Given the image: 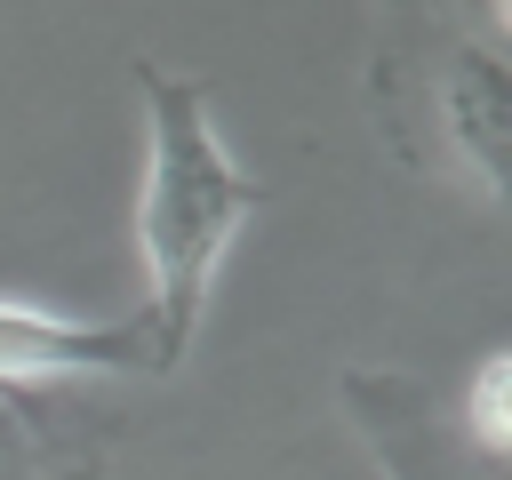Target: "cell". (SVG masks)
Returning <instances> with one entry per match:
<instances>
[{
    "label": "cell",
    "mask_w": 512,
    "mask_h": 480,
    "mask_svg": "<svg viewBox=\"0 0 512 480\" xmlns=\"http://www.w3.org/2000/svg\"><path fill=\"white\" fill-rule=\"evenodd\" d=\"M336 400H344L352 432L368 440V456L384 464V480H504L440 416V400L416 376H400V368H344L336 376Z\"/></svg>",
    "instance_id": "3"
},
{
    "label": "cell",
    "mask_w": 512,
    "mask_h": 480,
    "mask_svg": "<svg viewBox=\"0 0 512 480\" xmlns=\"http://www.w3.org/2000/svg\"><path fill=\"white\" fill-rule=\"evenodd\" d=\"M128 80L144 88V192H136V240H144V328H152V368L176 376L208 304V280L232 248V232L256 216V176L216 144L208 128V88L192 72H168L152 56L128 64Z\"/></svg>",
    "instance_id": "1"
},
{
    "label": "cell",
    "mask_w": 512,
    "mask_h": 480,
    "mask_svg": "<svg viewBox=\"0 0 512 480\" xmlns=\"http://www.w3.org/2000/svg\"><path fill=\"white\" fill-rule=\"evenodd\" d=\"M480 456H512V352L480 360L472 392H464V424H456Z\"/></svg>",
    "instance_id": "6"
},
{
    "label": "cell",
    "mask_w": 512,
    "mask_h": 480,
    "mask_svg": "<svg viewBox=\"0 0 512 480\" xmlns=\"http://www.w3.org/2000/svg\"><path fill=\"white\" fill-rule=\"evenodd\" d=\"M376 120L416 176L512 208V40L488 16H400L376 48Z\"/></svg>",
    "instance_id": "2"
},
{
    "label": "cell",
    "mask_w": 512,
    "mask_h": 480,
    "mask_svg": "<svg viewBox=\"0 0 512 480\" xmlns=\"http://www.w3.org/2000/svg\"><path fill=\"white\" fill-rule=\"evenodd\" d=\"M40 376H160L144 312L64 320L40 304H0V384H40Z\"/></svg>",
    "instance_id": "4"
},
{
    "label": "cell",
    "mask_w": 512,
    "mask_h": 480,
    "mask_svg": "<svg viewBox=\"0 0 512 480\" xmlns=\"http://www.w3.org/2000/svg\"><path fill=\"white\" fill-rule=\"evenodd\" d=\"M104 432H64L48 416L0 408V480H96L104 472Z\"/></svg>",
    "instance_id": "5"
}]
</instances>
